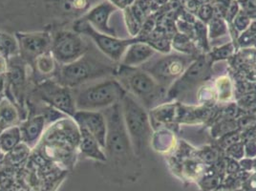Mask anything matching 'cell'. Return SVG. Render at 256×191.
I'll return each mask as SVG.
<instances>
[{"label": "cell", "mask_w": 256, "mask_h": 191, "mask_svg": "<svg viewBox=\"0 0 256 191\" xmlns=\"http://www.w3.org/2000/svg\"><path fill=\"white\" fill-rule=\"evenodd\" d=\"M214 14V9L211 7L210 4H203L198 9V16L202 21L208 22L212 19V16Z\"/></svg>", "instance_id": "obj_26"}, {"label": "cell", "mask_w": 256, "mask_h": 191, "mask_svg": "<svg viewBox=\"0 0 256 191\" xmlns=\"http://www.w3.org/2000/svg\"><path fill=\"white\" fill-rule=\"evenodd\" d=\"M62 14L75 17V19L85 15L94 6L104 0H51Z\"/></svg>", "instance_id": "obj_17"}, {"label": "cell", "mask_w": 256, "mask_h": 191, "mask_svg": "<svg viewBox=\"0 0 256 191\" xmlns=\"http://www.w3.org/2000/svg\"><path fill=\"white\" fill-rule=\"evenodd\" d=\"M80 138L78 144V153L83 157L88 158L91 160L99 161V162H106L107 156L104 147L100 145V143L91 135L90 133L80 129Z\"/></svg>", "instance_id": "obj_16"}, {"label": "cell", "mask_w": 256, "mask_h": 191, "mask_svg": "<svg viewBox=\"0 0 256 191\" xmlns=\"http://www.w3.org/2000/svg\"><path fill=\"white\" fill-rule=\"evenodd\" d=\"M111 2L114 6H116L118 9H125L126 7L130 6L135 0H108Z\"/></svg>", "instance_id": "obj_32"}, {"label": "cell", "mask_w": 256, "mask_h": 191, "mask_svg": "<svg viewBox=\"0 0 256 191\" xmlns=\"http://www.w3.org/2000/svg\"><path fill=\"white\" fill-rule=\"evenodd\" d=\"M22 143L19 125H15L3 130L0 135V151L8 154Z\"/></svg>", "instance_id": "obj_19"}, {"label": "cell", "mask_w": 256, "mask_h": 191, "mask_svg": "<svg viewBox=\"0 0 256 191\" xmlns=\"http://www.w3.org/2000/svg\"><path fill=\"white\" fill-rule=\"evenodd\" d=\"M118 11V8L114 6L108 0H104L94 6L86 14L79 18H82L88 22L93 28L106 35L116 37V32L113 27L109 25L110 16Z\"/></svg>", "instance_id": "obj_12"}, {"label": "cell", "mask_w": 256, "mask_h": 191, "mask_svg": "<svg viewBox=\"0 0 256 191\" xmlns=\"http://www.w3.org/2000/svg\"><path fill=\"white\" fill-rule=\"evenodd\" d=\"M48 126L45 116L43 114L35 115L27 118L20 125L22 143L30 149H34L39 144Z\"/></svg>", "instance_id": "obj_13"}, {"label": "cell", "mask_w": 256, "mask_h": 191, "mask_svg": "<svg viewBox=\"0 0 256 191\" xmlns=\"http://www.w3.org/2000/svg\"><path fill=\"white\" fill-rule=\"evenodd\" d=\"M0 54L7 59L19 55V48L15 36L0 32Z\"/></svg>", "instance_id": "obj_20"}, {"label": "cell", "mask_w": 256, "mask_h": 191, "mask_svg": "<svg viewBox=\"0 0 256 191\" xmlns=\"http://www.w3.org/2000/svg\"><path fill=\"white\" fill-rule=\"evenodd\" d=\"M207 72V61L205 59L197 60L194 64H192L184 76L182 77V82L184 83H192L201 79L203 76Z\"/></svg>", "instance_id": "obj_22"}, {"label": "cell", "mask_w": 256, "mask_h": 191, "mask_svg": "<svg viewBox=\"0 0 256 191\" xmlns=\"http://www.w3.org/2000/svg\"><path fill=\"white\" fill-rule=\"evenodd\" d=\"M6 75L8 76V78L9 80L13 83V85L17 86V85H20L23 80H24V73L23 71L21 70V68L15 66V67H11V68H8V71Z\"/></svg>", "instance_id": "obj_25"}, {"label": "cell", "mask_w": 256, "mask_h": 191, "mask_svg": "<svg viewBox=\"0 0 256 191\" xmlns=\"http://www.w3.org/2000/svg\"><path fill=\"white\" fill-rule=\"evenodd\" d=\"M234 24H235L237 29L243 31L250 25V18H249V16H247L246 15H242V14L236 15V17L234 19Z\"/></svg>", "instance_id": "obj_28"}, {"label": "cell", "mask_w": 256, "mask_h": 191, "mask_svg": "<svg viewBox=\"0 0 256 191\" xmlns=\"http://www.w3.org/2000/svg\"><path fill=\"white\" fill-rule=\"evenodd\" d=\"M124 20L127 26V30L131 36H137L143 27V22L136 16L130 9V6L123 9Z\"/></svg>", "instance_id": "obj_23"}, {"label": "cell", "mask_w": 256, "mask_h": 191, "mask_svg": "<svg viewBox=\"0 0 256 191\" xmlns=\"http://www.w3.org/2000/svg\"><path fill=\"white\" fill-rule=\"evenodd\" d=\"M79 128L75 120L66 117L47 126L37 148L46 160L70 166L79 154Z\"/></svg>", "instance_id": "obj_1"}, {"label": "cell", "mask_w": 256, "mask_h": 191, "mask_svg": "<svg viewBox=\"0 0 256 191\" xmlns=\"http://www.w3.org/2000/svg\"><path fill=\"white\" fill-rule=\"evenodd\" d=\"M3 130H4V129H3V128L0 126V135H1V133L3 132Z\"/></svg>", "instance_id": "obj_35"}, {"label": "cell", "mask_w": 256, "mask_h": 191, "mask_svg": "<svg viewBox=\"0 0 256 191\" xmlns=\"http://www.w3.org/2000/svg\"><path fill=\"white\" fill-rule=\"evenodd\" d=\"M78 128L83 129L106 148V134H107V121L104 112L102 111H76L73 117Z\"/></svg>", "instance_id": "obj_11"}, {"label": "cell", "mask_w": 256, "mask_h": 191, "mask_svg": "<svg viewBox=\"0 0 256 191\" xmlns=\"http://www.w3.org/2000/svg\"><path fill=\"white\" fill-rule=\"evenodd\" d=\"M121 104L124 124L131 144L137 149H141L149 135L148 117L141 105L136 103L135 100L130 96L125 95L121 101Z\"/></svg>", "instance_id": "obj_7"}, {"label": "cell", "mask_w": 256, "mask_h": 191, "mask_svg": "<svg viewBox=\"0 0 256 191\" xmlns=\"http://www.w3.org/2000/svg\"><path fill=\"white\" fill-rule=\"evenodd\" d=\"M8 68V59L0 54V75L7 73Z\"/></svg>", "instance_id": "obj_33"}, {"label": "cell", "mask_w": 256, "mask_h": 191, "mask_svg": "<svg viewBox=\"0 0 256 191\" xmlns=\"http://www.w3.org/2000/svg\"><path fill=\"white\" fill-rule=\"evenodd\" d=\"M37 93L48 106L69 118L74 117L76 108L72 89L61 85L56 80H44L38 85Z\"/></svg>", "instance_id": "obj_8"}, {"label": "cell", "mask_w": 256, "mask_h": 191, "mask_svg": "<svg viewBox=\"0 0 256 191\" xmlns=\"http://www.w3.org/2000/svg\"><path fill=\"white\" fill-rule=\"evenodd\" d=\"M50 51L58 64L66 65L83 57L89 51V46L82 35L73 30H61L52 35Z\"/></svg>", "instance_id": "obj_5"}, {"label": "cell", "mask_w": 256, "mask_h": 191, "mask_svg": "<svg viewBox=\"0 0 256 191\" xmlns=\"http://www.w3.org/2000/svg\"><path fill=\"white\" fill-rule=\"evenodd\" d=\"M113 73V69L98 58L89 55V51L80 59L66 65H60L57 80L61 85L68 88L88 83Z\"/></svg>", "instance_id": "obj_3"}, {"label": "cell", "mask_w": 256, "mask_h": 191, "mask_svg": "<svg viewBox=\"0 0 256 191\" xmlns=\"http://www.w3.org/2000/svg\"><path fill=\"white\" fill-rule=\"evenodd\" d=\"M19 113L15 104L8 99L3 98L0 102V126L3 129L18 125Z\"/></svg>", "instance_id": "obj_18"}, {"label": "cell", "mask_w": 256, "mask_h": 191, "mask_svg": "<svg viewBox=\"0 0 256 191\" xmlns=\"http://www.w3.org/2000/svg\"><path fill=\"white\" fill-rule=\"evenodd\" d=\"M231 52H232V46L230 44L226 45V46L220 48L219 50H217L214 53V57L216 59H226L230 55Z\"/></svg>", "instance_id": "obj_29"}, {"label": "cell", "mask_w": 256, "mask_h": 191, "mask_svg": "<svg viewBox=\"0 0 256 191\" xmlns=\"http://www.w3.org/2000/svg\"><path fill=\"white\" fill-rule=\"evenodd\" d=\"M35 65L38 73L43 76H49L57 71L58 62L52 55L51 51H48L35 60Z\"/></svg>", "instance_id": "obj_21"}, {"label": "cell", "mask_w": 256, "mask_h": 191, "mask_svg": "<svg viewBox=\"0 0 256 191\" xmlns=\"http://www.w3.org/2000/svg\"><path fill=\"white\" fill-rule=\"evenodd\" d=\"M15 38L19 48V55L28 61H34L39 56L50 51L52 35L48 32H17Z\"/></svg>", "instance_id": "obj_9"}, {"label": "cell", "mask_w": 256, "mask_h": 191, "mask_svg": "<svg viewBox=\"0 0 256 191\" xmlns=\"http://www.w3.org/2000/svg\"><path fill=\"white\" fill-rule=\"evenodd\" d=\"M152 47L159 49L161 51H164V52H168L169 48H170L169 42L166 39H157L156 41H153Z\"/></svg>", "instance_id": "obj_31"}, {"label": "cell", "mask_w": 256, "mask_h": 191, "mask_svg": "<svg viewBox=\"0 0 256 191\" xmlns=\"http://www.w3.org/2000/svg\"><path fill=\"white\" fill-rule=\"evenodd\" d=\"M244 7H245L246 14H248L251 16H256V0H248L247 2L244 3Z\"/></svg>", "instance_id": "obj_30"}, {"label": "cell", "mask_w": 256, "mask_h": 191, "mask_svg": "<svg viewBox=\"0 0 256 191\" xmlns=\"http://www.w3.org/2000/svg\"><path fill=\"white\" fill-rule=\"evenodd\" d=\"M3 98H4V97H2V96H1V95H0V102H1V100H2V99H3Z\"/></svg>", "instance_id": "obj_36"}, {"label": "cell", "mask_w": 256, "mask_h": 191, "mask_svg": "<svg viewBox=\"0 0 256 191\" xmlns=\"http://www.w3.org/2000/svg\"><path fill=\"white\" fill-rule=\"evenodd\" d=\"M239 11V7H238V2L233 0L231 1L228 6L226 7V17L228 21H231L232 19H234L236 17V15L238 14Z\"/></svg>", "instance_id": "obj_27"}, {"label": "cell", "mask_w": 256, "mask_h": 191, "mask_svg": "<svg viewBox=\"0 0 256 191\" xmlns=\"http://www.w3.org/2000/svg\"><path fill=\"white\" fill-rule=\"evenodd\" d=\"M126 95L124 87L115 78H106L81 87L75 94L76 111H103L120 103Z\"/></svg>", "instance_id": "obj_2"}, {"label": "cell", "mask_w": 256, "mask_h": 191, "mask_svg": "<svg viewBox=\"0 0 256 191\" xmlns=\"http://www.w3.org/2000/svg\"><path fill=\"white\" fill-rule=\"evenodd\" d=\"M238 1H240V2H243V4H244V3H245V2H247L248 0H238Z\"/></svg>", "instance_id": "obj_34"}, {"label": "cell", "mask_w": 256, "mask_h": 191, "mask_svg": "<svg viewBox=\"0 0 256 191\" xmlns=\"http://www.w3.org/2000/svg\"><path fill=\"white\" fill-rule=\"evenodd\" d=\"M117 73L120 76L121 85L129 89L140 98L148 97L156 89V83L150 76L143 71L136 70L134 67L121 65Z\"/></svg>", "instance_id": "obj_10"}, {"label": "cell", "mask_w": 256, "mask_h": 191, "mask_svg": "<svg viewBox=\"0 0 256 191\" xmlns=\"http://www.w3.org/2000/svg\"><path fill=\"white\" fill-rule=\"evenodd\" d=\"M185 65V60L181 57H166L159 60L151 67L153 76L161 80H169L183 72Z\"/></svg>", "instance_id": "obj_14"}, {"label": "cell", "mask_w": 256, "mask_h": 191, "mask_svg": "<svg viewBox=\"0 0 256 191\" xmlns=\"http://www.w3.org/2000/svg\"><path fill=\"white\" fill-rule=\"evenodd\" d=\"M73 31L89 38L97 48L112 61L121 60L127 47L136 39H121L117 37L103 34L93 28L88 22L82 18L75 19L73 24Z\"/></svg>", "instance_id": "obj_6"}, {"label": "cell", "mask_w": 256, "mask_h": 191, "mask_svg": "<svg viewBox=\"0 0 256 191\" xmlns=\"http://www.w3.org/2000/svg\"><path fill=\"white\" fill-rule=\"evenodd\" d=\"M104 112L107 121L106 134V156L110 158H121L128 154L131 149V141L126 130L121 102L107 108Z\"/></svg>", "instance_id": "obj_4"}, {"label": "cell", "mask_w": 256, "mask_h": 191, "mask_svg": "<svg viewBox=\"0 0 256 191\" xmlns=\"http://www.w3.org/2000/svg\"><path fill=\"white\" fill-rule=\"evenodd\" d=\"M154 48L149 43H144L136 39L129 45L121 59V65L127 67H136L143 64L154 55Z\"/></svg>", "instance_id": "obj_15"}, {"label": "cell", "mask_w": 256, "mask_h": 191, "mask_svg": "<svg viewBox=\"0 0 256 191\" xmlns=\"http://www.w3.org/2000/svg\"><path fill=\"white\" fill-rule=\"evenodd\" d=\"M226 33L225 22L221 18H212L210 24V35L211 38H217Z\"/></svg>", "instance_id": "obj_24"}]
</instances>
